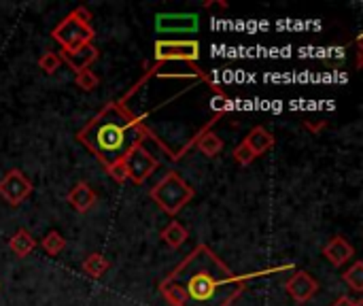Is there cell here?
Segmentation results:
<instances>
[{"mask_svg":"<svg viewBox=\"0 0 363 306\" xmlns=\"http://www.w3.org/2000/svg\"><path fill=\"white\" fill-rule=\"evenodd\" d=\"M249 277H236L219 256L198 245L162 283L160 294L170 306H230Z\"/></svg>","mask_w":363,"mask_h":306,"instance_id":"1","label":"cell"},{"mask_svg":"<svg viewBox=\"0 0 363 306\" xmlns=\"http://www.w3.org/2000/svg\"><path fill=\"white\" fill-rule=\"evenodd\" d=\"M77 138L102 162L104 168L117 162H123L125 155L134 147L145 145L147 138H153L155 143H160V138H155L147 130L143 117L134 115L119 100H113L104 109H100L77 132Z\"/></svg>","mask_w":363,"mask_h":306,"instance_id":"2","label":"cell"},{"mask_svg":"<svg viewBox=\"0 0 363 306\" xmlns=\"http://www.w3.org/2000/svg\"><path fill=\"white\" fill-rule=\"evenodd\" d=\"M53 40L60 43L62 51H72L83 45H91L96 38V30L91 26V13L87 6H77L70 11L53 30H51Z\"/></svg>","mask_w":363,"mask_h":306,"instance_id":"3","label":"cell"},{"mask_svg":"<svg viewBox=\"0 0 363 306\" xmlns=\"http://www.w3.org/2000/svg\"><path fill=\"white\" fill-rule=\"evenodd\" d=\"M194 187L177 173V170H170L160 183H155L149 192L151 200L168 215H179L185 204H189V200L194 198Z\"/></svg>","mask_w":363,"mask_h":306,"instance_id":"4","label":"cell"},{"mask_svg":"<svg viewBox=\"0 0 363 306\" xmlns=\"http://www.w3.org/2000/svg\"><path fill=\"white\" fill-rule=\"evenodd\" d=\"M153 51H155L157 64H166V62L196 64L200 60V43L196 38H185V40L160 38V40H155Z\"/></svg>","mask_w":363,"mask_h":306,"instance_id":"5","label":"cell"},{"mask_svg":"<svg viewBox=\"0 0 363 306\" xmlns=\"http://www.w3.org/2000/svg\"><path fill=\"white\" fill-rule=\"evenodd\" d=\"M123 164H125V170H128V179L132 183H136V185H143L160 168V162L151 155V151L145 145L134 147L125 155Z\"/></svg>","mask_w":363,"mask_h":306,"instance_id":"6","label":"cell"},{"mask_svg":"<svg viewBox=\"0 0 363 306\" xmlns=\"http://www.w3.org/2000/svg\"><path fill=\"white\" fill-rule=\"evenodd\" d=\"M32 190H34L32 181L19 168H11L0 179V198L11 207H19L32 194Z\"/></svg>","mask_w":363,"mask_h":306,"instance_id":"7","label":"cell"},{"mask_svg":"<svg viewBox=\"0 0 363 306\" xmlns=\"http://www.w3.org/2000/svg\"><path fill=\"white\" fill-rule=\"evenodd\" d=\"M200 28L196 13H160L155 17L157 34H194Z\"/></svg>","mask_w":363,"mask_h":306,"instance_id":"8","label":"cell"},{"mask_svg":"<svg viewBox=\"0 0 363 306\" xmlns=\"http://www.w3.org/2000/svg\"><path fill=\"white\" fill-rule=\"evenodd\" d=\"M285 292L300 305L308 302L315 298V294L319 292V283L315 277H311L306 271H298L294 273L287 281H285Z\"/></svg>","mask_w":363,"mask_h":306,"instance_id":"9","label":"cell"},{"mask_svg":"<svg viewBox=\"0 0 363 306\" xmlns=\"http://www.w3.org/2000/svg\"><path fill=\"white\" fill-rule=\"evenodd\" d=\"M57 55H60L62 64H66V66L77 75V72H81V70H87V68L98 60L100 51H98V49L94 47V43H91V45L77 47V49H72V51H60Z\"/></svg>","mask_w":363,"mask_h":306,"instance_id":"10","label":"cell"},{"mask_svg":"<svg viewBox=\"0 0 363 306\" xmlns=\"http://www.w3.org/2000/svg\"><path fill=\"white\" fill-rule=\"evenodd\" d=\"M323 256H325V260H328L332 266L340 268V266H345L349 260H353L355 249H353V245H351L347 239L334 236V239L323 247Z\"/></svg>","mask_w":363,"mask_h":306,"instance_id":"11","label":"cell"},{"mask_svg":"<svg viewBox=\"0 0 363 306\" xmlns=\"http://www.w3.org/2000/svg\"><path fill=\"white\" fill-rule=\"evenodd\" d=\"M96 200H98L96 192H94L85 181L74 183V187L68 192V204H70L77 213H87V211L96 204Z\"/></svg>","mask_w":363,"mask_h":306,"instance_id":"12","label":"cell"},{"mask_svg":"<svg viewBox=\"0 0 363 306\" xmlns=\"http://www.w3.org/2000/svg\"><path fill=\"white\" fill-rule=\"evenodd\" d=\"M245 143H247V145H249V149L255 153V158H259V155L268 153V151L274 147V136H272L266 128L255 126V128L247 134Z\"/></svg>","mask_w":363,"mask_h":306,"instance_id":"13","label":"cell"},{"mask_svg":"<svg viewBox=\"0 0 363 306\" xmlns=\"http://www.w3.org/2000/svg\"><path fill=\"white\" fill-rule=\"evenodd\" d=\"M194 143H196L198 151L204 153L206 158H215V155H219L221 149H223V141H221L215 132H211L208 128H204V130L198 134V138H196Z\"/></svg>","mask_w":363,"mask_h":306,"instance_id":"14","label":"cell"},{"mask_svg":"<svg viewBox=\"0 0 363 306\" xmlns=\"http://www.w3.org/2000/svg\"><path fill=\"white\" fill-rule=\"evenodd\" d=\"M9 249H11L17 258H26V256H30V253L36 249V241H34V236H32L28 230L19 228V230L11 236Z\"/></svg>","mask_w":363,"mask_h":306,"instance_id":"15","label":"cell"},{"mask_svg":"<svg viewBox=\"0 0 363 306\" xmlns=\"http://www.w3.org/2000/svg\"><path fill=\"white\" fill-rule=\"evenodd\" d=\"M160 236H162V241H164L170 249H179V247H183V243L189 239V232H187V228H185L181 222H170L166 228H162Z\"/></svg>","mask_w":363,"mask_h":306,"instance_id":"16","label":"cell"},{"mask_svg":"<svg viewBox=\"0 0 363 306\" xmlns=\"http://www.w3.org/2000/svg\"><path fill=\"white\" fill-rule=\"evenodd\" d=\"M108 268H111L108 260H106L104 256H100V253L87 256V258L83 260V264H81V271H83L89 279H100Z\"/></svg>","mask_w":363,"mask_h":306,"instance_id":"17","label":"cell"},{"mask_svg":"<svg viewBox=\"0 0 363 306\" xmlns=\"http://www.w3.org/2000/svg\"><path fill=\"white\" fill-rule=\"evenodd\" d=\"M40 247H43V251H45L47 256L57 258V256L66 249V239H64L57 230H51V232H47V236L43 239Z\"/></svg>","mask_w":363,"mask_h":306,"instance_id":"18","label":"cell"},{"mask_svg":"<svg viewBox=\"0 0 363 306\" xmlns=\"http://www.w3.org/2000/svg\"><path fill=\"white\" fill-rule=\"evenodd\" d=\"M342 281L355 292L362 294L363 292V262H355L347 273H342Z\"/></svg>","mask_w":363,"mask_h":306,"instance_id":"19","label":"cell"},{"mask_svg":"<svg viewBox=\"0 0 363 306\" xmlns=\"http://www.w3.org/2000/svg\"><path fill=\"white\" fill-rule=\"evenodd\" d=\"M74 83H77L83 92H91V89H96V87L100 85V77H98L91 68H87V70H81V72L74 75Z\"/></svg>","mask_w":363,"mask_h":306,"instance_id":"20","label":"cell"},{"mask_svg":"<svg viewBox=\"0 0 363 306\" xmlns=\"http://www.w3.org/2000/svg\"><path fill=\"white\" fill-rule=\"evenodd\" d=\"M62 66V60L55 51H45L40 58H38V68L45 72V75H53L57 68Z\"/></svg>","mask_w":363,"mask_h":306,"instance_id":"21","label":"cell"},{"mask_svg":"<svg viewBox=\"0 0 363 306\" xmlns=\"http://www.w3.org/2000/svg\"><path fill=\"white\" fill-rule=\"evenodd\" d=\"M234 160L238 162V164H242V166H249L253 160H255V153L249 149V145L242 141L236 149H234Z\"/></svg>","mask_w":363,"mask_h":306,"instance_id":"22","label":"cell"},{"mask_svg":"<svg viewBox=\"0 0 363 306\" xmlns=\"http://www.w3.org/2000/svg\"><path fill=\"white\" fill-rule=\"evenodd\" d=\"M106 175H108L113 181H117V183H125V181H128V170H125V164H123V162H117V164L108 166V168H106Z\"/></svg>","mask_w":363,"mask_h":306,"instance_id":"23","label":"cell"},{"mask_svg":"<svg viewBox=\"0 0 363 306\" xmlns=\"http://www.w3.org/2000/svg\"><path fill=\"white\" fill-rule=\"evenodd\" d=\"M325 126H328V121H325V119H321V117H315V119H304V128H306L308 132H313V134H321Z\"/></svg>","mask_w":363,"mask_h":306,"instance_id":"24","label":"cell"},{"mask_svg":"<svg viewBox=\"0 0 363 306\" xmlns=\"http://www.w3.org/2000/svg\"><path fill=\"white\" fill-rule=\"evenodd\" d=\"M228 96L225 94H217L213 100H211V106L215 109V111H219V113H223V111H228Z\"/></svg>","mask_w":363,"mask_h":306,"instance_id":"25","label":"cell"},{"mask_svg":"<svg viewBox=\"0 0 363 306\" xmlns=\"http://www.w3.org/2000/svg\"><path fill=\"white\" fill-rule=\"evenodd\" d=\"M355 302H357V300H351V298H347V296H340L332 306H355Z\"/></svg>","mask_w":363,"mask_h":306,"instance_id":"26","label":"cell"},{"mask_svg":"<svg viewBox=\"0 0 363 306\" xmlns=\"http://www.w3.org/2000/svg\"><path fill=\"white\" fill-rule=\"evenodd\" d=\"M355 306H363V302L362 300H357V302H355Z\"/></svg>","mask_w":363,"mask_h":306,"instance_id":"27","label":"cell"}]
</instances>
